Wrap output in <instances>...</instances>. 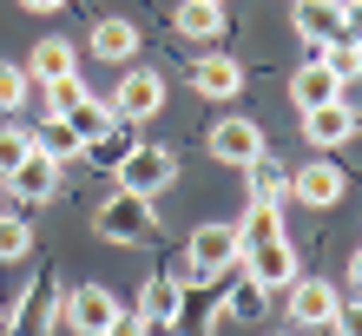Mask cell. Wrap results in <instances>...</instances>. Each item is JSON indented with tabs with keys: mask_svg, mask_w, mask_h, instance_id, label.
Wrapping results in <instances>:
<instances>
[{
	"mask_svg": "<svg viewBox=\"0 0 362 336\" xmlns=\"http://www.w3.org/2000/svg\"><path fill=\"white\" fill-rule=\"evenodd\" d=\"M336 303H343V290L323 284V277H296V284H290V323H296V330H329Z\"/></svg>",
	"mask_w": 362,
	"mask_h": 336,
	"instance_id": "9",
	"label": "cell"
},
{
	"mask_svg": "<svg viewBox=\"0 0 362 336\" xmlns=\"http://www.w3.org/2000/svg\"><path fill=\"white\" fill-rule=\"evenodd\" d=\"M59 119L73 125V139H79V152H86L93 139H105V132H112V125H119V119H112V106H105V99H93V93L79 99V106H66Z\"/></svg>",
	"mask_w": 362,
	"mask_h": 336,
	"instance_id": "18",
	"label": "cell"
},
{
	"mask_svg": "<svg viewBox=\"0 0 362 336\" xmlns=\"http://www.w3.org/2000/svg\"><path fill=\"white\" fill-rule=\"evenodd\" d=\"M27 99H33V79H27V66L0 59V112H20Z\"/></svg>",
	"mask_w": 362,
	"mask_h": 336,
	"instance_id": "26",
	"label": "cell"
},
{
	"mask_svg": "<svg viewBox=\"0 0 362 336\" xmlns=\"http://www.w3.org/2000/svg\"><path fill=\"white\" fill-rule=\"evenodd\" d=\"M79 99H86V86H79V73H66V79H47V86H40V106H47L53 119L66 112V106H79Z\"/></svg>",
	"mask_w": 362,
	"mask_h": 336,
	"instance_id": "27",
	"label": "cell"
},
{
	"mask_svg": "<svg viewBox=\"0 0 362 336\" xmlns=\"http://www.w3.org/2000/svg\"><path fill=\"white\" fill-rule=\"evenodd\" d=\"M329 99H343V79H336L323 59H303V66L290 73V106L310 112V106H329Z\"/></svg>",
	"mask_w": 362,
	"mask_h": 336,
	"instance_id": "12",
	"label": "cell"
},
{
	"mask_svg": "<svg viewBox=\"0 0 362 336\" xmlns=\"http://www.w3.org/2000/svg\"><path fill=\"white\" fill-rule=\"evenodd\" d=\"M244 172H250V204H284V198H290V172H284L276 158H264V152H257Z\"/></svg>",
	"mask_w": 362,
	"mask_h": 336,
	"instance_id": "20",
	"label": "cell"
},
{
	"mask_svg": "<svg viewBox=\"0 0 362 336\" xmlns=\"http://www.w3.org/2000/svg\"><path fill=\"white\" fill-rule=\"evenodd\" d=\"M329 330H336V336H362V297H356V303H336Z\"/></svg>",
	"mask_w": 362,
	"mask_h": 336,
	"instance_id": "30",
	"label": "cell"
},
{
	"mask_svg": "<svg viewBox=\"0 0 362 336\" xmlns=\"http://www.w3.org/2000/svg\"><path fill=\"white\" fill-rule=\"evenodd\" d=\"M178 310H185V290L172 277H152V284L139 290V317L145 323H178Z\"/></svg>",
	"mask_w": 362,
	"mask_h": 336,
	"instance_id": "19",
	"label": "cell"
},
{
	"mask_svg": "<svg viewBox=\"0 0 362 336\" xmlns=\"http://www.w3.org/2000/svg\"><path fill=\"white\" fill-rule=\"evenodd\" d=\"M59 317H66L79 336H105V330H112V317H119V297H112L105 284H79V290L59 297Z\"/></svg>",
	"mask_w": 362,
	"mask_h": 336,
	"instance_id": "5",
	"label": "cell"
},
{
	"mask_svg": "<svg viewBox=\"0 0 362 336\" xmlns=\"http://www.w3.org/2000/svg\"><path fill=\"white\" fill-rule=\"evenodd\" d=\"M191 93H198V99H218V106H224V99L244 93V66H238L230 53H204L198 66H191Z\"/></svg>",
	"mask_w": 362,
	"mask_h": 336,
	"instance_id": "11",
	"label": "cell"
},
{
	"mask_svg": "<svg viewBox=\"0 0 362 336\" xmlns=\"http://www.w3.org/2000/svg\"><path fill=\"white\" fill-rule=\"evenodd\" d=\"M93 231L105 244H145V238H158V212H152V198H139V192H112L93 212Z\"/></svg>",
	"mask_w": 362,
	"mask_h": 336,
	"instance_id": "1",
	"label": "cell"
},
{
	"mask_svg": "<svg viewBox=\"0 0 362 336\" xmlns=\"http://www.w3.org/2000/svg\"><path fill=\"white\" fill-rule=\"evenodd\" d=\"M53 185H59V165L53 158H40V152H27L7 172V192L20 198V204H40V198H53Z\"/></svg>",
	"mask_w": 362,
	"mask_h": 336,
	"instance_id": "14",
	"label": "cell"
},
{
	"mask_svg": "<svg viewBox=\"0 0 362 336\" xmlns=\"http://www.w3.org/2000/svg\"><path fill=\"white\" fill-rule=\"evenodd\" d=\"M105 106H112V119H125V125H145L152 112H165V73L132 66V73L112 86V99H105Z\"/></svg>",
	"mask_w": 362,
	"mask_h": 336,
	"instance_id": "3",
	"label": "cell"
},
{
	"mask_svg": "<svg viewBox=\"0 0 362 336\" xmlns=\"http://www.w3.org/2000/svg\"><path fill=\"white\" fill-rule=\"evenodd\" d=\"M139 53V27H132V20H99V27H93V59H112V66H125V59H132Z\"/></svg>",
	"mask_w": 362,
	"mask_h": 336,
	"instance_id": "17",
	"label": "cell"
},
{
	"mask_svg": "<svg viewBox=\"0 0 362 336\" xmlns=\"http://www.w3.org/2000/svg\"><path fill=\"white\" fill-rule=\"evenodd\" d=\"M244 244H238V224H198L185 244V264L198 270V277H224V270H238Z\"/></svg>",
	"mask_w": 362,
	"mask_h": 336,
	"instance_id": "4",
	"label": "cell"
},
{
	"mask_svg": "<svg viewBox=\"0 0 362 336\" xmlns=\"http://www.w3.org/2000/svg\"><path fill=\"white\" fill-rule=\"evenodd\" d=\"M349 277H356V290H362V244H356V257H349Z\"/></svg>",
	"mask_w": 362,
	"mask_h": 336,
	"instance_id": "33",
	"label": "cell"
},
{
	"mask_svg": "<svg viewBox=\"0 0 362 336\" xmlns=\"http://www.w3.org/2000/svg\"><path fill=\"white\" fill-rule=\"evenodd\" d=\"M13 310H20V317H13L20 336H53L59 330V284H33Z\"/></svg>",
	"mask_w": 362,
	"mask_h": 336,
	"instance_id": "13",
	"label": "cell"
},
{
	"mask_svg": "<svg viewBox=\"0 0 362 336\" xmlns=\"http://www.w3.org/2000/svg\"><path fill=\"white\" fill-rule=\"evenodd\" d=\"M343 192H349V178H343V165H336V158H310L303 172H290V198L310 204V212H329Z\"/></svg>",
	"mask_w": 362,
	"mask_h": 336,
	"instance_id": "7",
	"label": "cell"
},
{
	"mask_svg": "<svg viewBox=\"0 0 362 336\" xmlns=\"http://www.w3.org/2000/svg\"><path fill=\"white\" fill-rule=\"evenodd\" d=\"M224 317H264V290L257 284H238V290H230V303H224Z\"/></svg>",
	"mask_w": 362,
	"mask_h": 336,
	"instance_id": "29",
	"label": "cell"
},
{
	"mask_svg": "<svg viewBox=\"0 0 362 336\" xmlns=\"http://www.w3.org/2000/svg\"><path fill=\"white\" fill-rule=\"evenodd\" d=\"M27 139H33V152H40V158H53V165H59V158H79V139H73V125H66V119H53V112L40 119Z\"/></svg>",
	"mask_w": 362,
	"mask_h": 336,
	"instance_id": "22",
	"label": "cell"
},
{
	"mask_svg": "<svg viewBox=\"0 0 362 336\" xmlns=\"http://www.w3.org/2000/svg\"><path fill=\"white\" fill-rule=\"evenodd\" d=\"M33 250V224L20 212H0V264H20Z\"/></svg>",
	"mask_w": 362,
	"mask_h": 336,
	"instance_id": "25",
	"label": "cell"
},
{
	"mask_svg": "<svg viewBox=\"0 0 362 336\" xmlns=\"http://www.w3.org/2000/svg\"><path fill=\"white\" fill-rule=\"evenodd\" d=\"M296 33L310 40V47H329V40H343V0H296Z\"/></svg>",
	"mask_w": 362,
	"mask_h": 336,
	"instance_id": "15",
	"label": "cell"
},
{
	"mask_svg": "<svg viewBox=\"0 0 362 336\" xmlns=\"http://www.w3.org/2000/svg\"><path fill=\"white\" fill-rule=\"evenodd\" d=\"M27 152H33V139H27V125H0V178H7L13 165L27 158Z\"/></svg>",
	"mask_w": 362,
	"mask_h": 336,
	"instance_id": "28",
	"label": "cell"
},
{
	"mask_svg": "<svg viewBox=\"0 0 362 336\" xmlns=\"http://www.w3.org/2000/svg\"><path fill=\"white\" fill-rule=\"evenodd\" d=\"M145 330H152L145 317H125V310H119V317H112V330H105V336H145Z\"/></svg>",
	"mask_w": 362,
	"mask_h": 336,
	"instance_id": "31",
	"label": "cell"
},
{
	"mask_svg": "<svg viewBox=\"0 0 362 336\" xmlns=\"http://www.w3.org/2000/svg\"><path fill=\"white\" fill-rule=\"evenodd\" d=\"M238 264L250 270V284H257L264 297H270V290H290L296 277H303V270H296V250H290V238H270V244H250V250H244Z\"/></svg>",
	"mask_w": 362,
	"mask_h": 336,
	"instance_id": "6",
	"label": "cell"
},
{
	"mask_svg": "<svg viewBox=\"0 0 362 336\" xmlns=\"http://www.w3.org/2000/svg\"><path fill=\"white\" fill-rule=\"evenodd\" d=\"M20 7H27V13H59L66 0H20Z\"/></svg>",
	"mask_w": 362,
	"mask_h": 336,
	"instance_id": "32",
	"label": "cell"
},
{
	"mask_svg": "<svg viewBox=\"0 0 362 336\" xmlns=\"http://www.w3.org/2000/svg\"><path fill=\"white\" fill-rule=\"evenodd\" d=\"M178 33L185 40H218L224 33V0H185L178 7Z\"/></svg>",
	"mask_w": 362,
	"mask_h": 336,
	"instance_id": "21",
	"label": "cell"
},
{
	"mask_svg": "<svg viewBox=\"0 0 362 336\" xmlns=\"http://www.w3.org/2000/svg\"><path fill=\"white\" fill-rule=\"evenodd\" d=\"M66 73H79V47H73V40H40V47L27 53V79H33V86L66 79Z\"/></svg>",
	"mask_w": 362,
	"mask_h": 336,
	"instance_id": "16",
	"label": "cell"
},
{
	"mask_svg": "<svg viewBox=\"0 0 362 336\" xmlns=\"http://www.w3.org/2000/svg\"><path fill=\"white\" fill-rule=\"evenodd\" d=\"M172 178H178V158L165 152V145H125V158H119V192L158 198Z\"/></svg>",
	"mask_w": 362,
	"mask_h": 336,
	"instance_id": "2",
	"label": "cell"
},
{
	"mask_svg": "<svg viewBox=\"0 0 362 336\" xmlns=\"http://www.w3.org/2000/svg\"><path fill=\"white\" fill-rule=\"evenodd\" d=\"M270 238H284V204H250V218L238 224V244H270Z\"/></svg>",
	"mask_w": 362,
	"mask_h": 336,
	"instance_id": "23",
	"label": "cell"
},
{
	"mask_svg": "<svg viewBox=\"0 0 362 336\" xmlns=\"http://www.w3.org/2000/svg\"><path fill=\"white\" fill-rule=\"evenodd\" d=\"M303 139L316 145V152H336V145L356 139V106H343V99H329V106H310L303 112Z\"/></svg>",
	"mask_w": 362,
	"mask_h": 336,
	"instance_id": "10",
	"label": "cell"
},
{
	"mask_svg": "<svg viewBox=\"0 0 362 336\" xmlns=\"http://www.w3.org/2000/svg\"><path fill=\"white\" fill-rule=\"evenodd\" d=\"M316 59H323V66L349 86V79L362 73V40H349V33H343V40H329V47H316Z\"/></svg>",
	"mask_w": 362,
	"mask_h": 336,
	"instance_id": "24",
	"label": "cell"
},
{
	"mask_svg": "<svg viewBox=\"0 0 362 336\" xmlns=\"http://www.w3.org/2000/svg\"><path fill=\"white\" fill-rule=\"evenodd\" d=\"M204 152H211V158H224V165H250V158L264 152V125H257V119H238V112H230V119H218V125H211Z\"/></svg>",
	"mask_w": 362,
	"mask_h": 336,
	"instance_id": "8",
	"label": "cell"
}]
</instances>
